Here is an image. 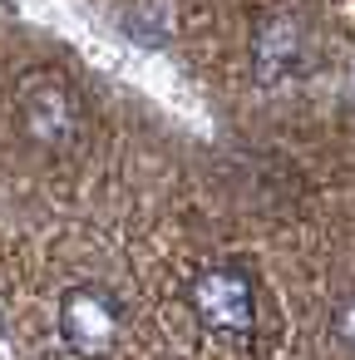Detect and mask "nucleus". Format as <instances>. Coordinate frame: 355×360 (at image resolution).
I'll return each instance as SVG.
<instances>
[{"label": "nucleus", "instance_id": "1", "mask_svg": "<svg viewBox=\"0 0 355 360\" xmlns=\"http://www.w3.org/2000/svg\"><path fill=\"white\" fill-rule=\"evenodd\" d=\"M188 301H193V316L207 335L227 340V345H242L252 340L257 330V281L252 271L242 266H202L188 286Z\"/></svg>", "mask_w": 355, "mask_h": 360}, {"label": "nucleus", "instance_id": "2", "mask_svg": "<svg viewBox=\"0 0 355 360\" xmlns=\"http://www.w3.org/2000/svg\"><path fill=\"white\" fill-rule=\"evenodd\" d=\"M119 335H124V306L114 291L84 281V286H70L60 296V340L70 350L99 360L119 345Z\"/></svg>", "mask_w": 355, "mask_h": 360}, {"label": "nucleus", "instance_id": "3", "mask_svg": "<svg viewBox=\"0 0 355 360\" xmlns=\"http://www.w3.org/2000/svg\"><path fill=\"white\" fill-rule=\"evenodd\" d=\"M20 129L35 148L45 153H65L75 139H79V99L50 79V75H35L25 89H20Z\"/></svg>", "mask_w": 355, "mask_h": 360}, {"label": "nucleus", "instance_id": "4", "mask_svg": "<svg viewBox=\"0 0 355 360\" xmlns=\"http://www.w3.org/2000/svg\"><path fill=\"white\" fill-rule=\"evenodd\" d=\"M252 55H257V70H262L266 79H281V75H291V70L301 65L306 40H301V30H296L291 20H266V25L257 30V40H252Z\"/></svg>", "mask_w": 355, "mask_h": 360}, {"label": "nucleus", "instance_id": "5", "mask_svg": "<svg viewBox=\"0 0 355 360\" xmlns=\"http://www.w3.org/2000/svg\"><path fill=\"white\" fill-rule=\"evenodd\" d=\"M330 330H335V340H340L345 350H355V296L335 306V316H330Z\"/></svg>", "mask_w": 355, "mask_h": 360}]
</instances>
